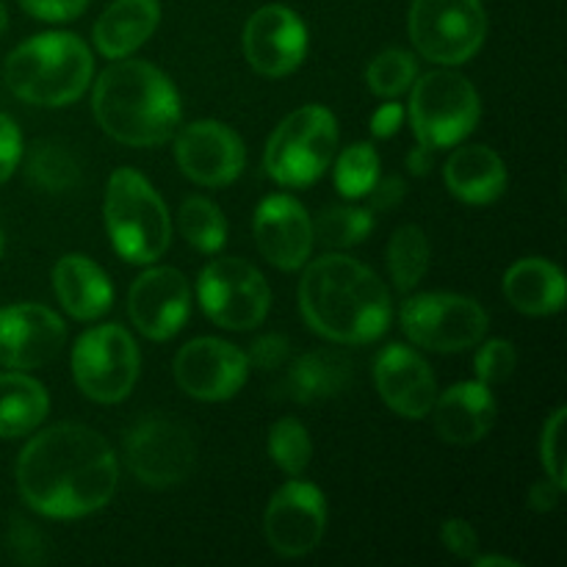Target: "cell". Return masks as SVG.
Segmentation results:
<instances>
[{
  "mask_svg": "<svg viewBox=\"0 0 567 567\" xmlns=\"http://www.w3.org/2000/svg\"><path fill=\"white\" fill-rule=\"evenodd\" d=\"M158 22V0H114L94 22V48L105 59H127L153 37Z\"/></svg>",
  "mask_w": 567,
  "mask_h": 567,
  "instance_id": "cell-24",
  "label": "cell"
},
{
  "mask_svg": "<svg viewBox=\"0 0 567 567\" xmlns=\"http://www.w3.org/2000/svg\"><path fill=\"white\" fill-rule=\"evenodd\" d=\"M338 147V122L324 105H305L288 114L266 144L264 166L280 186H313Z\"/></svg>",
  "mask_w": 567,
  "mask_h": 567,
  "instance_id": "cell-6",
  "label": "cell"
},
{
  "mask_svg": "<svg viewBox=\"0 0 567 567\" xmlns=\"http://www.w3.org/2000/svg\"><path fill=\"white\" fill-rule=\"evenodd\" d=\"M20 158H22L20 127H17L9 116L0 114V183H6L11 175H14Z\"/></svg>",
  "mask_w": 567,
  "mask_h": 567,
  "instance_id": "cell-41",
  "label": "cell"
},
{
  "mask_svg": "<svg viewBox=\"0 0 567 567\" xmlns=\"http://www.w3.org/2000/svg\"><path fill=\"white\" fill-rule=\"evenodd\" d=\"M125 460L131 474L144 485L175 487L194 471L197 446L186 424L166 415H153L127 432Z\"/></svg>",
  "mask_w": 567,
  "mask_h": 567,
  "instance_id": "cell-12",
  "label": "cell"
},
{
  "mask_svg": "<svg viewBox=\"0 0 567 567\" xmlns=\"http://www.w3.org/2000/svg\"><path fill=\"white\" fill-rule=\"evenodd\" d=\"M138 365H142V354H138L136 341L120 324L86 330L72 349L75 385L100 404L122 402L136 385Z\"/></svg>",
  "mask_w": 567,
  "mask_h": 567,
  "instance_id": "cell-9",
  "label": "cell"
},
{
  "mask_svg": "<svg viewBox=\"0 0 567 567\" xmlns=\"http://www.w3.org/2000/svg\"><path fill=\"white\" fill-rule=\"evenodd\" d=\"M563 491L565 487L557 485L551 476H548V480L535 482L529 491V507L535 509V513H551V509H557Z\"/></svg>",
  "mask_w": 567,
  "mask_h": 567,
  "instance_id": "cell-43",
  "label": "cell"
},
{
  "mask_svg": "<svg viewBox=\"0 0 567 567\" xmlns=\"http://www.w3.org/2000/svg\"><path fill=\"white\" fill-rule=\"evenodd\" d=\"M432 424L441 441L471 446L491 435L498 419V404L485 382H460L432 404Z\"/></svg>",
  "mask_w": 567,
  "mask_h": 567,
  "instance_id": "cell-21",
  "label": "cell"
},
{
  "mask_svg": "<svg viewBox=\"0 0 567 567\" xmlns=\"http://www.w3.org/2000/svg\"><path fill=\"white\" fill-rule=\"evenodd\" d=\"M380 181V155L371 144L358 142L338 155L336 186L347 199H360Z\"/></svg>",
  "mask_w": 567,
  "mask_h": 567,
  "instance_id": "cell-32",
  "label": "cell"
},
{
  "mask_svg": "<svg viewBox=\"0 0 567 567\" xmlns=\"http://www.w3.org/2000/svg\"><path fill=\"white\" fill-rule=\"evenodd\" d=\"M504 297L526 316H551L565 305V277L559 266L543 258L518 260L504 275Z\"/></svg>",
  "mask_w": 567,
  "mask_h": 567,
  "instance_id": "cell-25",
  "label": "cell"
},
{
  "mask_svg": "<svg viewBox=\"0 0 567 567\" xmlns=\"http://www.w3.org/2000/svg\"><path fill=\"white\" fill-rule=\"evenodd\" d=\"M402 330L430 352H465L487 332V313L476 299L460 293H419L402 308Z\"/></svg>",
  "mask_w": 567,
  "mask_h": 567,
  "instance_id": "cell-10",
  "label": "cell"
},
{
  "mask_svg": "<svg viewBox=\"0 0 567 567\" xmlns=\"http://www.w3.org/2000/svg\"><path fill=\"white\" fill-rule=\"evenodd\" d=\"M471 565L474 567H520L515 559H509V557H474L471 559Z\"/></svg>",
  "mask_w": 567,
  "mask_h": 567,
  "instance_id": "cell-46",
  "label": "cell"
},
{
  "mask_svg": "<svg viewBox=\"0 0 567 567\" xmlns=\"http://www.w3.org/2000/svg\"><path fill=\"white\" fill-rule=\"evenodd\" d=\"M66 338L64 321L44 305H11L0 310V365L31 371L48 365Z\"/></svg>",
  "mask_w": 567,
  "mask_h": 567,
  "instance_id": "cell-18",
  "label": "cell"
},
{
  "mask_svg": "<svg viewBox=\"0 0 567 567\" xmlns=\"http://www.w3.org/2000/svg\"><path fill=\"white\" fill-rule=\"evenodd\" d=\"M432 153H435V150L419 144V147L408 155V169L413 172V175H426V172L432 169Z\"/></svg>",
  "mask_w": 567,
  "mask_h": 567,
  "instance_id": "cell-45",
  "label": "cell"
},
{
  "mask_svg": "<svg viewBox=\"0 0 567 567\" xmlns=\"http://www.w3.org/2000/svg\"><path fill=\"white\" fill-rule=\"evenodd\" d=\"M271 551L286 559L305 557L321 543L327 529L324 493L302 480H291L271 496L264 518Z\"/></svg>",
  "mask_w": 567,
  "mask_h": 567,
  "instance_id": "cell-13",
  "label": "cell"
},
{
  "mask_svg": "<svg viewBox=\"0 0 567 567\" xmlns=\"http://www.w3.org/2000/svg\"><path fill=\"white\" fill-rule=\"evenodd\" d=\"M443 177H446L449 192L468 205L496 203L507 188V166L502 155L487 144H465L454 150L449 155Z\"/></svg>",
  "mask_w": 567,
  "mask_h": 567,
  "instance_id": "cell-23",
  "label": "cell"
},
{
  "mask_svg": "<svg viewBox=\"0 0 567 567\" xmlns=\"http://www.w3.org/2000/svg\"><path fill=\"white\" fill-rule=\"evenodd\" d=\"M430 269V238L419 225L399 227L388 244V271L399 291H413Z\"/></svg>",
  "mask_w": 567,
  "mask_h": 567,
  "instance_id": "cell-29",
  "label": "cell"
},
{
  "mask_svg": "<svg viewBox=\"0 0 567 567\" xmlns=\"http://www.w3.org/2000/svg\"><path fill=\"white\" fill-rule=\"evenodd\" d=\"M247 377V354L221 338H194L175 358L177 385L199 402L233 399L244 388Z\"/></svg>",
  "mask_w": 567,
  "mask_h": 567,
  "instance_id": "cell-14",
  "label": "cell"
},
{
  "mask_svg": "<svg viewBox=\"0 0 567 567\" xmlns=\"http://www.w3.org/2000/svg\"><path fill=\"white\" fill-rule=\"evenodd\" d=\"M3 249H6V236L3 230H0V258H3Z\"/></svg>",
  "mask_w": 567,
  "mask_h": 567,
  "instance_id": "cell-48",
  "label": "cell"
},
{
  "mask_svg": "<svg viewBox=\"0 0 567 567\" xmlns=\"http://www.w3.org/2000/svg\"><path fill=\"white\" fill-rule=\"evenodd\" d=\"M244 55L260 75H291L308 55V28L288 6H264L244 28Z\"/></svg>",
  "mask_w": 567,
  "mask_h": 567,
  "instance_id": "cell-16",
  "label": "cell"
},
{
  "mask_svg": "<svg viewBox=\"0 0 567 567\" xmlns=\"http://www.w3.org/2000/svg\"><path fill=\"white\" fill-rule=\"evenodd\" d=\"M255 244L271 266L297 271L313 252V225L302 203L288 194H271L255 210Z\"/></svg>",
  "mask_w": 567,
  "mask_h": 567,
  "instance_id": "cell-19",
  "label": "cell"
},
{
  "mask_svg": "<svg viewBox=\"0 0 567 567\" xmlns=\"http://www.w3.org/2000/svg\"><path fill=\"white\" fill-rule=\"evenodd\" d=\"M352 380V365L338 352H308L293 360L288 371L286 391L293 402L313 404L332 399Z\"/></svg>",
  "mask_w": 567,
  "mask_h": 567,
  "instance_id": "cell-27",
  "label": "cell"
},
{
  "mask_svg": "<svg viewBox=\"0 0 567 567\" xmlns=\"http://www.w3.org/2000/svg\"><path fill=\"white\" fill-rule=\"evenodd\" d=\"M53 291L61 308L78 321H94L109 313L114 302V286L109 275L86 255H64L53 266Z\"/></svg>",
  "mask_w": 567,
  "mask_h": 567,
  "instance_id": "cell-22",
  "label": "cell"
},
{
  "mask_svg": "<svg viewBox=\"0 0 567 567\" xmlns=\"http://www.w3.org/2000/svg\"><path fill=\"white\" fill-rule=\"evenodd\" d=\"M365 197L371 199V210H388L396 208L404 197V181L402 177H385V181H377Z\"/></svg>",
  "mask_w": 567,
  "mask_h": 567,
  "instance_id": "cell-42",
  "label": "cell"
},
{
  "mask_svg": "<svg viewBox=\"0 0 567 567\" xmlns=\"http://www.w3.org/2000/svg\"><path fill=\"white\" fill-rule=\"evenodd\" d=\"M515 363H518V354H515L513 343L504 341V338H493L476 352V380L485 382L487 388L504 385L513 377Z\"/></svg>",
  "mask_w": 567,
  "mask_h": 567,
  "instance_id": "cell-35",
  "label": "cell"
},
{
  "mask_svg": "<svg viewBox=\"0 0 567 567\" xmlns=\"http://www.w3.org/2000/svg\"><path fill=\"white\" fill-rule=\"evenodd\" d=\"M408 31L426 61L465 64L485 42V6L482 0H413Z\"/></svg>",
  "mask_w": 567,
  "mask_h": 567,
  "instance_id": "cell-8",
  "label": "cell"
},
{
  "mask_svg": "<svg viewBox=\"0 0 567 567\" xmlns=\"http://www.w3.org/2000/svg\"><path fill=\"white\" fill-rule=\"evenodd\" d=\"M269 454L277 468L286 471L288 476H302L305 468L310 465V457H313V443H310V435L302 421H275L269 432Z\"/></svg>",
  "mask_w": 567,
  "mask_h": 567,
  "instance_id": "cell-34",
  "label": "cell"
},
{
  "mask_svg": "<svg viewBox=\"0 0 567 567\" xmlns=\"http://www.w3.org/2000/svg\"><path fill=\"white\" fill-rule=\"evenodd\" d=\"M249 369H260V371H277L286 369L288 360H291V341L286 336H264L252 343L247 354Z\"/></svg>",
  "mask_w": 567,
  "mask_h": 567,
  "instance_id": "cell-37",
  "label": "cell"
},
{
  "mask_svg": "<svg viewBox=\"0 0 567 567\" xmlns=\"http://www.w3.org/2000/svg\"><path fill=\"white\" fill-rule=\"evenodd\" d=\"M103 210L111 244L127 264H155L169 249V210L142 172L116 169L105 188Z\"/></svg>",
  "mask_w": 567,
  "mask_h": 567,
  "instance_id": "cell-5",
  "label": "cell"
},
{
  "mask_svg": "<svg viewBox=\"0 0 567 567\" xmlns=\"http://www.w3.org/2000/svg\"><path fill=\"white\" fill-rule=\"evenodd\" d=\"M50 410V396L42 382L25 371L0 374V437L31 435Z\"/></svg>",
  "mask_w": 567,
  "mask_h": 567,
  "instance_id": "cell-26",
  "label": "cell"
},
{
  "mask_svg": "<svg viewBox=\"0 0 567 567\" xmlns=\"http://www.w3.org/2000/svg\"><path fill=\"white\" fill-rule=\"evenodd\" d=\"M97 125L127 147H158L175 136L183 105L175 83L138 59H116L92 92Z\"/></svg>",
  "mask_w": 567,
  "mask_h": 567,
  "instance_id": "cell-3",
  "label": "cell"
},
{
  "mask_svg": "<svg viewBox=\"0 0 567 567\" xmlns=\"http://www.w3.org/2000/svg\"><path fill=\"white\" fill-rule=\"evenodd\" d=\"M25 177L33 188L44 194H64L81 181V166L75 155L59 142L33 144L25 158Z\"/></svg>",
  "mask_w": 567,
  "mask_h": 567,
  "instance_id": "cell-28",
  "label": "cell"
},
{
  "mask_svg": "<svg viewBox=\"0 0 567 567\" xmlns=\"http://www.w3.org/2000/svg\"><path fill=\"white\" fill-rule=\"evenodd\" d=\"M9 551L17 563L37 565L44 559V540L39 535V529H33L28 520L17 518L14 526L9 532Z\"/></svg>",
  "mask_w": 567,
  "mask_h": 567,
  "instance_id": "cell-38",
  "label": "cell"
},
{
  "mask_svg": "<svg viewBox=\"0 0 567 567\" xmlns=\"http://www.w3.org/2000/svg\"><path fill=\"white\" fill-rule=\"evenodd\" d=\"M408 114L419 144L430 150L454 147L480 125V92L460 72L435 70L413 83Z\"/></svg>",
  "mask_w": 567,
  "mask_h": 567,
  "instance_id": "cell-7",
  "label": "cell"
},
{
  "mask_svg": "<svg viewBox=\"0 0 567 567\" xmlns=\"http://www.w3.org/2000/svg\"><path fill=\"white\" fill-rule=\"evenodd\" d=\"M404 109L399 103H385L374 116H371V133L377 138H391L402 127Z\"/></svg>",
  "mask_w": 567,
  "mask_h": 567,
  "instance_id": "cell-44",
  "label": "cell"
},
{
  "mask_svg": "<svg viewBox=\"0 0 567 567\" xmlns=\"http://www.w3.org/2000/svg\"><path fill=\"white\" fill-rule=\"evenodd\" d=\"M310 225H313V241L327 244V247H354L374 230V210L332 205L321 210Z\"/></svg>",
  "mask_w": 567,
  "mask_h": 567,
  "instance_id": "cell-30",
  "label": "cell"
},
{
  "mask_svg": "<svg viewBox=\"0 0 567 567\" xmlns=\"http://www.w3.org/2000/svg\"><path fill=\"white\" fill-rule=\"evenodd\" d=\"M181 233L194 249L214 255L227 241V219L216 203L205 197H188L181 205Z\"/></svg>",
  "mask_w": 567,
  "mask_h": 567,
  "instance_id": "cell-31",
  "label": "cell"
},
{
  "mask_svg": "<svg viewBox=\"0 0 567 567\" xmlns=\"http://www.w3.org/2000/svg\"><path fill=\"white\" fill-rule=\"evenodd\" d=\"M199 305L225 330H252L266 319L271 291L266 277L241 258H216L197 280Z\"/></svg>",
  "mask_w": 567,
  "mask_h": 567,
  "instance_id": "cell-11",
  "label": "cell"
},
{
  "mask_svg": "<svg viewBox=\"0 0 567 567\" xmlns=\"http://www.w3.org/2000/svg\"><path fill=\"white\" fill-rule=\"evenodd\" d=\"M6 28H9V9H6V3L0 0V37L6 33Z\"/></svg>",
  "mask_w": 567,
  "mask_h": 567,
  "instance_id": "cell-47",
  "label": "cell"
},
{
  "mask_svg": "<svg viewBox=\"0 0 567 567\" xmlns=\"http://www.w3.org/2000/svg\"><path fill=\"white\" fill-rule=\"evenodd\" d=\"M22 9L44 22H70L86 11L89 0H20Z\"/></svg>",
  "mask_w": 567,
  "mask_h": 567,
  "instance_id": "cell-40",
  "label": "cell"
},
{
  "mask_svg": "<svg viewBox=\"0 0 567 567\" xmlns=\"http://www.w3.org/2000/svg\"><path fill=\"white\" fill-rule=\"evenodd\" d=\"M192 310V288L183 271L155 266L133 280L127 313L136 330L150 341H169L183 330Z\"/></svg>",
  "mask_w": 567,
  "mask_h": 567,
  "instance_id": "cell-17",
  "label": "cell"
},
{
  "mask_svg": "<svg viewBox=\"0 0 567 567\" xmlns=\"http://www.w3.org/2000/svg\"><path fill=\"white\" fill-rule=\"evenodd\" d=\"M120 460L100 432L55 424L28 441L17 460V487L44 518H83L114 498Z\"/></svg>",
  "mask_w": 567,
  "mask_h": 567,
  "instance_id": "cell-1",
  "label": "cell"
},
{
  "mask_svg": "<svg viewBox=\"0 0 567 567\" xmlns=\"http://www.w3.org/2000/svg\"><path fill=\"white\" fill-rule=\"evenodd\" d=\"M441 543L446 546L449 554L457 559H474L480 551V537H476L474 526L463 518H449L441 526Z\"/></svg>",
  "mask_w": 567,
  "mask_h": 567,
  "instance_id": "cell-39",
  "label": "cell"
},
{
  "mask_svg": "<svg viewBox=\"0 0 567 567\" xmlns=\"http://www.w3.org/2000/svg\"><path fill=\"white\" fill-rule=\"evenodd\" d=\"M415 75H419V64H415L413 53L391 48L382 50V53L371 61L369 70H365V83H369V89L377 97L393 100L413 86Z\"/></svg>",
  "mask_w": 567,
  "mask_h": 567,
  "instance_id": "cell-33",
  "label": "cell"
},
{
  "mask_svg": "<svg viewBox=\"0 0 567 567\" xmlns=\"http://www.w3.org/2000/svg\"><path fill=\"white\" fill-rule=\"evenodd\" d=\"M177 166L188 181L199 186H230L247 164V147L241 136L225 122L197 120L177 133Z\"/></svg>",
  "mask_w": 567,
  "mask_h": 567,
  "instance_id": "cell-15",
  "label": "cell"
},
{
  "mask_svg": "<svg viewBox=\"0 0 567 567\" xmlns=\"http://www.w3.org/2000/svg\"><path fill=\"white\" fill-rule=\"evenodd\" d=\"M565 419H567L565 408L554 410L551 419H548L546 426H543V437H540V457H543V465H546V474L563 487H567Z\"/></svg>",
  "mask_w": 567,
  "mask_h": 567,
  "instance_id": "cell-36",
  "label": "cell"
},
{
  "mask_svg": "<svg viewBox=\"0 0 567 567\" xmlns=\"http://www.w3.org/2000/svg\"><path fill=\"white\" fill-rule=\"evenodd\" d=\"M94 59L81 37L64 31L39 33L6 59V83L20 100L44 109L70 105L86 92Z\"/></svg>",
  "mask_w": 567,
  "mask_h": 567,
  "instance_id": "cell-4",
  "label": "cell"
},
{
  "mask_svg": "<svg viewBox=\"0 0 567 567\" xmlns=\"http://www.w3.org/2000/svg\"><path fill=\"white\" fill-rule=\"evenodd\" d=\"M374 382L382 402L402 419H424L437 399V382L430 365L402 343H391L374 363Z\"/></svg>",
  "mask_w": 567,
  "mask_h": 567,
  "instance_id": "cell-20",
  "label": "cell"
},
{
  "mask_svg": "<svg viewBox=\"0 0 567 567\" xmlns=\"http://www.w3.org/2000/svg\"><path fill=\"white\" fill-rule=\"evenodd\" d=\"M299 310L332 343H371L391 324V293L377 271L347 255H324L305 269Z\"/></svg>",
  "mask_w": 567,
  "mask_h": 567,
  "instance_id": "cell-2",
  "label": "cell"
}]
</instances>
